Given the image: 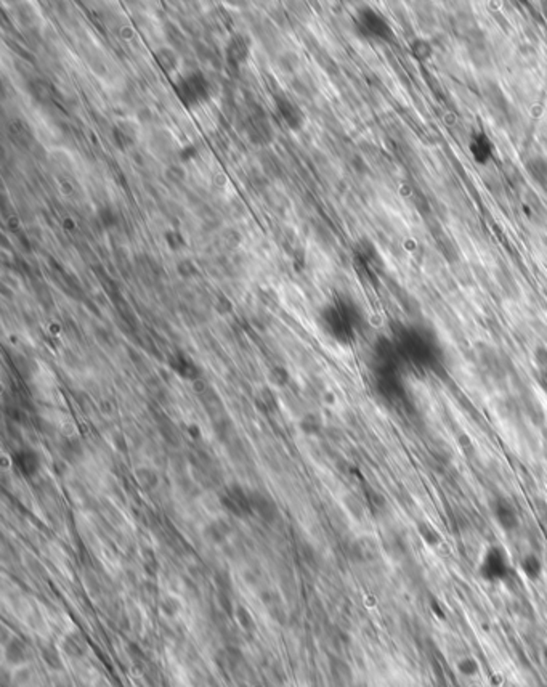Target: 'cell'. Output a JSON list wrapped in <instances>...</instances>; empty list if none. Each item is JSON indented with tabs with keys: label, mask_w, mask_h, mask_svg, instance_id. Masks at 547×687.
Returning <instances> with one entry per match:
<instances>
[{
	"label": "cell",
	"mask_w": 547,
	"mask_h": 687,
	"mask_svg": "<svg viewBox=\"0 0 547 687\" xmlns=\"http://www.w3.org/2000/svg\"><path fill=\"white\" fill-rule=\"evenodd\" d=\"M395 346L403 363L416 370L435 371L441 365V350L434 336L421 328L401 326L395 331Z\"/></svg>",
	"instance_id": "cell-1"
},
{
	"label": "cell",
	"mask_w": 547,
	"mask_h": 687,
	"mask_svg": "<svg viewBox=\"0 0 547 687\" xmlns=\"http://www.w3.org/2000/svg\"><path fill=\"white\" fill-rule=\"evenodd\" d=\"M363 323V315L353 300L339 297L327 304L320 312V324L327 336L339 344L355 341L356 333Z\"/></svg>",
	"instance_id": "cell-2"
},
{
	"label": "cell",
	"mask_w": 547,
	"mask_h": 687,
	"mask_svg": "<svg viewBox=\"0 0 547 687\" xmlns=\"http://www.w3.org/2000/svg\"><path fill=\"white\" fill-rule=\"evenodd\" d=\"M174 92L185 108L196 109L211 100L212 89L202 71H189L175 80Z\"/></svg>",
	"instance_id": "cell-3"
},
{
	"label": "cell",
	"mask_w": 547,
	"mask_h": 687,
	"mask_svg": "<svg viewBox=\"0 0 547 687\" xmlns=\"http://www.w3.org/2000/svg\"><path fill=\"white\" fill-rule=\"evenodd\" d=\"M356 27L361 34L369 37V39L377 41H390L393 37V31L390 27L388 21L374 10V8L364 7L356 13Z\"/></svg>",
	"instance_id": "cell-4"
},
{
	"label": "cell",
	"mask_w": 547,
	"mask_h": 687,
	"mask_svg": "<svg viewBox=\"0 0 547 687\" xmlns=\"http://www.w3.org/2000/svg\"><path fill=\"white\" fill-rule=\"evenodd\" d=\"M509 572H511V564L502 548L491 546L485 551L478 565V574L482 578L487 581H502L507 578Z\"/></svg>",
	"instance_id": "cell-5"
},
{
	"label": "cell",
	"mask_w": 547,
	"mask_h": 687,
	"mask_svg": "<svg viewBox=\"0 0 547 687\" xmlns=\"http://www.w3.org/2000/svg\"><path fill=\"white\" fill-rule=\"evenodd\" d=\"M273 103H275V113H277L279 121H281L289 131L301 132L303 126H305V114H303L302 108L284 92H278L275 95Z\"/></svg>",
	"instance_id": "cell-6"
},
{
	"label": "cell",
	"mask_w": 547,
	"mask_h": 687,
	"mask_svg": "<svg viewBox=\"0 0 547 687\" xmlns=\"http://www.w3.org/2000/svg\"><path fill=\"white\" fill-rule=\"evenodd\" d=\"M251 55V39L241 32H235L230 36L225 47V60L230 68L240 69L242 65L249 60Z\"/></svg>",
	"instance_id": "cell-7"
},
{
	"label": "cell",
	"mask_w": 547,
	"mask_h": 687,
	"mask_svg": "<svg viewBox=\"0 0 547 687\" xmlns=\"http://www.w3.org/2000/svg\"><path fill=\"white\" fill-rule=\"evenodd\" d=\"M493 514L504 530H513L518 526V513L507 498H498L493 503Z\"/></svg>",
	"instance_id": "cell-8"
},
{
	"label": "cell",
	"mask_w": 547,
	"mask_h": 687,
	"mask_svg": "<svg viewBox=\"0 0 547 687\" xmlns=\"http://www.w3.org/2000/svg\"><path fill=\"white\" fill-rule=\"evenodd\" d=\"M247 135H249L251 142L259 143V145H265L271 140V127L270 124L266 122L265 114L264 113H257L249 119V126H247Z\"/></svg>",
	"instance_id": "cell-9"
},
{
	"label": "cell",
	"mask_w": 547,
	"mask_h": 687,
	"mask_svg": "<svg viewBox=\"0 0 547 687\" xmlns=\"http://www.w3.org/2000/svg\"><path fill=\"white\" fill-rule=\"evenodd\" d=\"M13 462H15V467L23 475L31 477L39 471L40 460L34 450H31V448H21V450H18L15 455H13Z\"/></svg>",
	"instance_id": "cell-10"
},
{
	"label": "cell",
	"mask_w": 547,
	"mask_h": 687,
	"mask_svg": "<svg viewBox=\"0 0 547 687\" xmlns=\"http://www.w3.org/2000/svg\"><path fill=\"white\" fill-rule=\"evenodd\" d=\"M470 153L478 164H487L493 156V143L485 132H477L470 140Z\"/></svg>",
	"instance_id": "cell-11"
},
{
	"label": "cell",
	"mask_w": 547,
	"mask_h": 687,
	"mask_svg": "<svg viewBox=\"0 0 547 687\" xmlns=\"http://www.w3.org/2000/svg\"><path fill=\"white\" fill-rule=\"evenodd\" d=\"M526 172L537 185L547 187V161L544 157L539 156L531 157V159L526 162Z\"/></svg>",
	"instance_id": "cell-12"
},
{
	"label": "cell",
	"mask_w": 547,
	"mask_h": 687,
	"mask_svg": "<svg viewBox=\"0 0 547 687\" xmlns=\"http://www.w3.org/2000/svg\"><path fill=\"white\" fill-rule=\"evenodd\" d=\"M154 60L161 69L164 71L165 74L174 73L175 69L178 68V56L172 49H167V47H163V49L154 52Z\"/></svg>",
	"instance_id": "cell-13"
},
{
	"label": "cell",
	"mask_w": 547,
	"mask_h": 687,
	"mask_svg": "<svg viewBox=\"0 0 547 687\" xmlns=\"http://www.w3.org/2000/svg\"><path fill=\"white\" fill-rule=\"evenodd\" d=\"M128 124L130 122H119V126L113 128L114 142H116V145L121 148V150L127 148L128 145H132L133 140H135L137 135L135 128H133V126H128Z\"/></svg>",
	"instance_id": "cell-14"
},
{
	"label": "cell",
	"mask_w": 547,
	"mask_h": 687,
	"mask_svg": "<svg viewBox=\"0 0 547 687\" xmlns=\"http://www.w3.org/2000/svg\"><path fill=\"white\" fill-rule=\"evenodd\" d=\"M456 663V670H458L459 675H463L465 677H475L480 673V663L475 657L472 655H464L459 657Z\"/></svg>",
	"instance_id": "cell-15"
},
{
	"label": "cell",
	"mask_w": 547,
	"mask_h": 687,
	"mask_svg": "<svg viewBox=\"0 0 547 687\" xmlns=\"http://www.w3.org/2000/svg\"><path fill=\"white\" fill-rule=\"evenodd\" d=\"M411 55L419 61H427L434 55V49H432L430 42H427L426 39H416L411 44Z\"/></svg>",
	"instance_id": "cell-16"
},
{
	"label": "cell",
	"mask_w": 547,
	"mask_h": 687,
	"mask_svg": "<svg viewBox=\"0 0 547 687\" xmlns=\"http://www.w3.org/2000/svg\"><path fill=\"white\" fill-rule=\"evenodd\" d=\"M522 570L528 578H537L542 572V564L535 554H528L522 561Z\"/></svg>",
	"instance_id": "cell-17"
},
{
	"label": "cell",
	"mask_w": 547,
	"mask_h": 687,
	"mask_svg": "<svg viewBox=\"0 0 547 687\" xmlns=\"http://www.w3.org/2000/svg\"><path fill=\"white\" fill-rule=\"evenodd\" d=\"M487 102L498 113H506L507 102L504 100L501 90L496 87V84H491V89H489V92H487Z\"/></svg>",
	"instance_id": "cell-18"
},
{
	"label": "cell",
	"mask_w": 547,
	"mask_h": 687,
	"mask_svg": "<svg viewBox=\"0 0 547 687\" xmlns=\"http://www.w3.org/2000/svg\"><path fill=\"white\" fill-rule=\"evenodd\" d=\"M10 128H12V140H15V143H18V145H25V143L31 140L32 135L25 122L12 121Z\"/></svg>",
	"instance_id": "cell-19"
},
{
	"label": "cell",
	"mask_w": 547,
	"mask_h": 687,
	"mask_svg": "<svg viewBox=\"0 0 547 687\" xmlns=\"http://www.w3.org/2000/svg\"><path fill=\"white\" fill-rule=\"evenodd\" d=\"M164 238H165V243H167V246L172 251L182 249V247H185V245H187L183 235L178 230H167L164 233Z\"/></svg>",
	"instance_id": "cell-20"
},
{
	"label": "cell",
	"mask_w": 547,
	"mask_h": 687,
	"mask_svg": "<svg viewBox=\"0 0 547 687\" xmlns=\"http://www.w3.org/2000/svg\"><path fill=\"white\" fill-rule=\"evenodd\" d=\"M498 281L506 294L513 295V294L518 293V286L515 283V280H513L512 276L507 273V271H501V273H498Z\"/></svg>",
	"instance_id": "cell-21"
},
{
	"label": "cell",
	"mask_w": 547,
	"mask_h": 687,
	"mask_svg": "<svg viewBox=\"0 0 547 687\" xmlns=\"http://www.w3.org/2000/svg\"><path fill=\"white\" fill-rule=\"evenodd\" d=\"M174 370H177L180 374L187 376V371H194V363L189 359H187L185 355H177V359L172 360Z\"/></svg>",
	"instance_id": "cell-22"
},
{
	"label": "cell",
	"mask_w": 547,
	"mask_h": 687,
	"mask_svg": "<svg viewBox=\"0 0 547 687\" xmlns=\"http://www.w3.org/2000/svg\"><path fill=\"white\" fill-rule=\"evenodd\" d=\"M98 217H100V221H102V223L104 225V228L116 227L117 216H116V212H114L111 207L100 209V211H98Z\"/></svg>",
	"instance_id": "cell-23"
},
{
	"label": "cell",
	"mask_w": 547,
	"mask_h": 687,
	"mask_svg": "<svg viewBox=\"0 0 547 687\" xmlns=\"http://www.w3.org/2000/svg\"><path fill=\"white\" fill-rule=\"evenodd\" d=\"M178 155H180V159L182 161H191L193 157L198 156V150H196V146L187 145V146H183L182 150H180Z\"/></svg>",
	"instance_id": "cell-24"
},
{
	"label": "cell",
	"mask_w": 547,
	"mask_h": 687,
	"mask_svg": "<svg viewBox=\"0 0 547 687\" xmlns=\"http://www.w3.org/2000/svg\"><path fill=\"white\" fill-rule=\"evenodd\" d=\"M178 273L183 276H191L194 273V265L189 260H183L182 264H178Z\"/></svg>",
	"instance_id": "cell-25"
}]
</instances>
